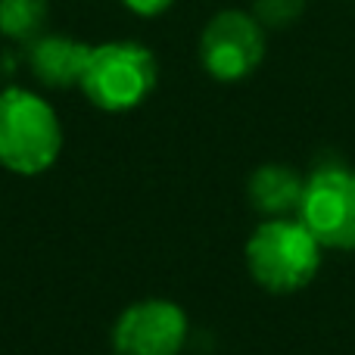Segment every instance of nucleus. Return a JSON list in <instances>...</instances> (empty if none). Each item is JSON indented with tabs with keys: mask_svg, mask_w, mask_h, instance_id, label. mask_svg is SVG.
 <instances>
[{
	"mask_svg": "<svg viewBox=\"0 0 355 355\" xmlns=\"http://www.w3.org/2000/svg\"><path fill=\"white\" fill-rule=\"evenodd\" d=\"M159 66L150 47L137 41H106L91 47L81 91L106 112H128L153 94Z\"/></svg>",
	"mask_w": 355,
	"mask_h": 355,
	"instance_id": "3",
	"label": "nucleus"
},
{
	"mask_svg": "<svg viewBox=\"0 0 355 355\" xmlns=\"http://www.w3.org/2000/svg\"><path fill=\"white\" fill-rule=\"evenodd\" d=\"M87 56H91V44L69 35H41L28 44V69L41 85L56 91L81 85Z\"/></svg>",
	"mask_w": 355,
	"mask_h": 355,
	"instance_id": "7",
	"label": "nucleus"
},
{
	"mask_svg": "<svg viewBox=\"0 0 355 355\" xmlns=\"http://www.w3.org/2000/svg\"><path fill=\"white\" fill-rule=\"evenodd\" d=\"M321 252L324 246L296 215L265 218L246 240V268L268 293H296L315 281Z\"/></svg>",
	"mask_w": 355,
	"mask_h": 355,
	"instance_id": "1",
	"label": "nucleus"
},
{
	"mask_svg": "<svg viewBox=\"0 0 355 355\" xmlns=\"http://www.w3.org/2000/svg\"><path fill=\"white\" fill-rule=\"evenodd\" d=\"M62 150V128L53 106L35 91H0V166L16 175H41Z\"/></svg>",
	"mask_w": 355,
	"mask_h": 355,
	"instance_id": "2",
	"label": "nucleus"
},
{
	"mask_svg": "<svg viewBox=\"0 0 355 355\" xmlns=\"http://www.w3.org/2000/svg\"><path fill=\"white\" fill-rule=\"evenodd\" d=\"M125 6H128L135 16H162V12L168 10V6L175 3V0H122Z\"/></svg>",
	"mask_w": 355,
	"mask_h": 355,
	"instance_id": "11",
	"label": "nucleus"
},
{
	"mask_svg": "<svg viewBox=\"0 0 355 355\" xmlns=\"http://www.w3.org/2000/svg\"><path fill=\"white\" fill-rule=\"evenodd\" d=\"M302 190H306V178L296 168L281 166V162L259 166L250 175V184H246L252 209L259 215H265V218H290V215H296L302 202Z\"/></svg>",
	"mask_w": 355,
	"mask_h": 355,
	"instance_id": "8",
	"label": "nucleus"
},
{
	"mask_svg": "<svg viewBox=\"0 0 355 355\" xmlns=\"http://www.w3.org/2000/svg\"><path fill=\"white\" fill-rule=\"evenodd\" d=\"M306 12V0H252V16L262 22V28H290Z\"/></svg>",
	"mask_w": 355,
	"mask_h": 355,
	"instance_id": "10",
	"label": "nucleus"
},
{
	"mask_svg": "<svg viewBox=\"0 0 355 355\" xmlns=\"http://www.w3.org/2000/svg\"><path fill=\"white\" fill-rule=\"evenodd\" d=\"M265 60V28L252 12L221 10L200 35V62L215 81H243Z\"/></svg>",
	"mask_w": 355,
	"mask_h": 355,
	"instance_id": "5",
	"label": "nucleus"
},
{
	"mask_svg": "<svg viewBox=\"0 0 355 355\" xmlns=\"http://www.w3.org/2000/svg\"><path fill=\"white\" fill-rule=\"evenodd\" d=\"M12 66H16V62H12L6 53H0V78H3V75H10V72H12Z\"/></svg>",
	"mask_w": 355,
	"mask_h": 355,
	"instance_id": "12",
	"label": "nucleus"
},
{
	"mask_svg": "<svg viewBox=\"0 0 355 355\" xmlns=\"http://www.w3.org/2000/svg\"><path fill=\"white\" fill-rule=\"evenodd\" d=\"M296 218L324 250L355 252V168L324 162L306 178Z\"/></svg>",
	"mask_w": 355,
	"mask_h": 355,
	"instance_id": "4",
	"label": "nucleus"
},
{
	"mask_svg": "<svg viewBox=\"0 0 355 355\" xmlns=\"http://www.w3.org/2000/svg\"><path fill=\"white\" fill-rule=\"evenodd\" d=\"M187 343V315L168 300H144L128 306L112 327L119 355H178Z\"/></svg>",
	"mask_w": 355,
	"mask_h": 355,
	"instance_id": "6",
	"label": "nucleus"
},
{
	"mask_svg": "<svg viewBox=\"0 0 355 355\" xmlns=\"http://www.w3.org/2000/svg\"><path fill=\"white\" fill-rule=\"evenodd\" d=\"M50 16L47 0H0V35L6 41L31 44L44 35Z\"/></svg>",
	"mask_w": 355,
	"mask_h": 355,
	"instance_id": "9",
	"label": "nucleus"
}]
</instances>
